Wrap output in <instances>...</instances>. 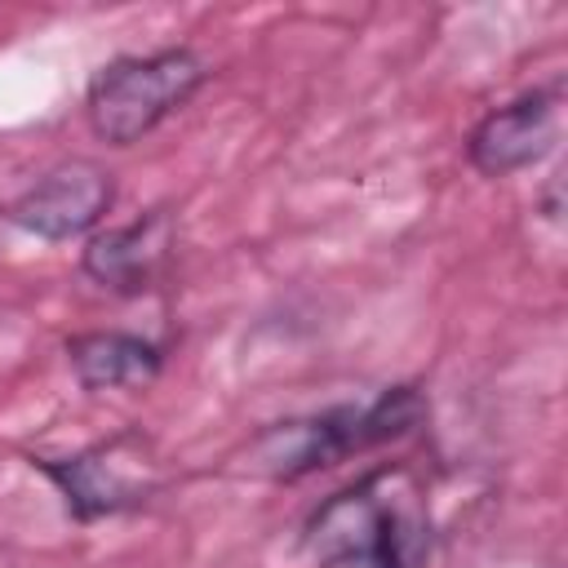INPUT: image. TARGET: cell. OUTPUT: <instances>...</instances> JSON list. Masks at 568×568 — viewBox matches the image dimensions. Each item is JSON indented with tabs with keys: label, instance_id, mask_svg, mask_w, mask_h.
Listing matches in <instances>:
<instances>
[{
	"label": "cell",
	"instance_id": "6da1fadb",
	"mask_svg": "<svg viewBox=\"0 0 568 568\" xmlns=\"http://www.w3.org/2000/svg\"><path fill=\"white\" fill-rule=\"evenodd\" d=\"M426 399L417 386H390L368 404H333L311 417H288L266 426L248 444V470L262 479H302L311 470L337 466L351 453L404 439L422 426Z\"/></svg>",
	"mask_w": 568,
	"mask_h": 568
},
{
	"label": "cell",
	"instance_id": "7a4b0ae2",
	"mask_svg": "<svg viewBox=\"0 0 568 568\" xmlns=\"http://www.w3.org/2000/svg\"><path fill=\"white\" fill-rule=\"evenodd\" d=\"M404 470H373L333 493L306 519V550L320 568H417L422 524L413 493L399 488Z\"/></svg>",
	"mask_w": 568,
	"mask_h": 568
},
{
	"label": "cell",
	"instance_id": "3957f363",
	"mask_svg": "<svg viewBox=\"0 0 568 568\" xmlns=\"http://www.w3.org/2000/svg\"><path fill=\"white\" fill-rule=\"evenodd\" d=\"M204 80H209V62L186 44H173L160 53L111 58L89 80L84 120L98 142L133 146L155 124H164L178 106H186Z\"/></svg>",
	"mask_w": 568,
	"mask_h": 568
},
{
	"label": "cell",
	"instance_id": "277c9868",
	"mask_svg": "<svg viewBox=\"0 0 568 568\" xmlns=\"http://www.w3.org/2000/svg\"><path fill=\"white\" fill-rule=\"evenodd\" d=\"M31 466L58 488L67 515L80 524L138 510L164 484L155 444L142 430H120L102 444L80 448L75 457H36Z\"/></svg>",
	"mask_w": 568,
	"mask_h": 568
},
{
	"label": "cell",
	"instance_id": "5b68a950",
	"mask_svg": "<svg viewBox=\"0 0 568 568\" xmlns=\"http://www.w3.org/2000/svg\"><path fill=\"white\" fill-rule=\"evenodd\" d=\"M115 204V178L98 160H62L40 173L0 217L36 240H75L89 235Z\"/></svg>",
	"mask_w": 568,
	"mask_h": 568
},
{
	"label": "cell",
	"instance_id": "8992f818",
	"mask_svg": "<svg viewBox=\"0 0 568 568\" xmlns=\"http://www.w3.org/2000/svg\"><path fill=\"white\" fill-rule=\"evenodd\" d=\"M173 248H178V222L169 209H151L124 226H106V231H93L80 248V271L102 284L106 293H120V297H142L151 293L169 262H173Z\"/></svg>",
	"mask_w": 568,
	"mask_h": 568
},
{
	"label": "cell",
	"instance_id": "52a82bcc",
	"mask_svg": "<svg viewBox=\"0 0 568 568\" xmlns=\"http://www.w3.org/2000/svg\"><path fill=\"white\" fill-rule=\"evenodd\" d=\"M555 138H559V89H532V93H519L515 102L488 111L470 129L466 160L484 178H510V173L546 160Z\"/></svg>",
	"mask_w": 568,
	"mask_h": 568
},
{
	"label": "cell",
	"instance_id": "ba28073f",
	"mask_svg": "<svg viewBox=\"0 0 568 568\" xmlns=\"http://www.w3.org/2000/svg\"><path fill=\"white\" fill-rule=\"evenodd\" d=\"M67 359L71 373L84 390H120V386H146L160 377L164 368V351L142 337V333H124V328H93V333H75L67 342Z\"/></svg>",
	"mask_w": 568,
	"mask_h": 568
}]
</instances>
